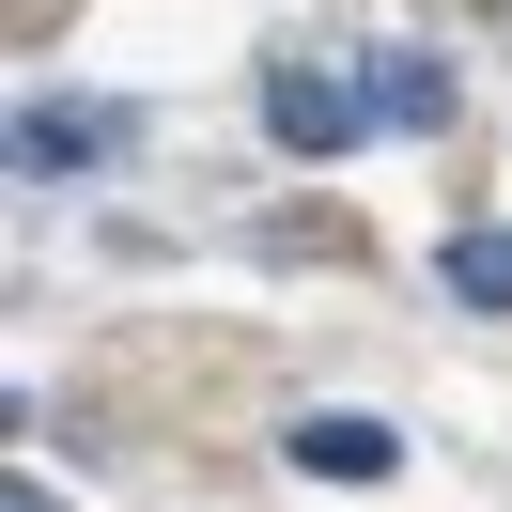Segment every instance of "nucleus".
<instances>
[{
    "label": "nucleus",
    "instance_id": "obj_5",
    "mask_svg": "<svg viewBox=\"0 0 512 512\" xmlns=\"http://www.w3.org/2000/svg\"><path fill=\"white\" fill-rule=\"evenodd\" d=\"M435 280L466 295V311H512V218H481V233H450V249H435Z\"/></svg>",
    "mask_w": 512,
    "mask_h": 512
},
{
    "label": "nucleus",
    "instance_id": "obj_2",
    "mask_svg": "<svg viewBox=\"0 0 512 512\" xmlns=\"http://www.w3.org/2000/svg\"><path fill=\"white\" fill-rule=\"evenodd\" d=\"M125 140H140V109H109V94H32L16 109V171H94Z\"/></svg>",
    "mask_w": 512,
    "mask_h": 512
},
{
    "label": "nucleus",
    "instance_id": "obj_6",
    "mask_svg": "<svg viewBox=\"0 0 512 512\" xmlns=\"http://www.w3.org/2000/svg\"><path fill=\"white\" fill-rule=\"evenodd\" d=\"M0 512H47V481H0Z\"/></svg>",
    "mask_w": 512,
    "mask_h": 512
},
{
    "label": "nucleus",
    "instance_id": "obj_4",
    "mask_svg": "<svg viewBox=\"0 0 512 512\" xmlns=\"http://www.w3.org/2000/svg\"><path fill=\"white\" fill-rule=\"evenodd\" d=\"M280 450H295V481H388V466H404V435H388V419H357V404H311Z\"/></svg>",
    "mask_w": 512,
    "mask_h": 512
},
{
    "label": "nucleus",
    "instance_id": "obj_3",
    "mask_svg": "<svg viewBox=\"0 0 512 512\" xmlns=\"http://www.w3.org/2000/svg\"><path fill=\"white\" fill-rule=\"evenodd\" d=\"M357 109H373V140H435L450 125V63L435 47H357Z\"/></svg>",
    "mask_w": 512,
    "mask_h": 512
},
{
    "label": "nucleus",
    "instance_id": "obj_1",
    "mask_svg": "<svg viewBox=\"0 0 512 512\" xmlns=\"http://www.w3.org/2000/svg\"><path fill=\"white\" fill-rule=\"evenodd\" d=\"M264 140H280V156H357V140H373L357 63L342 78H326V63H280V78H264Z\"/></svg>",
    "mask_w": 512,
    "mask_h": 512
}]
</instances>
